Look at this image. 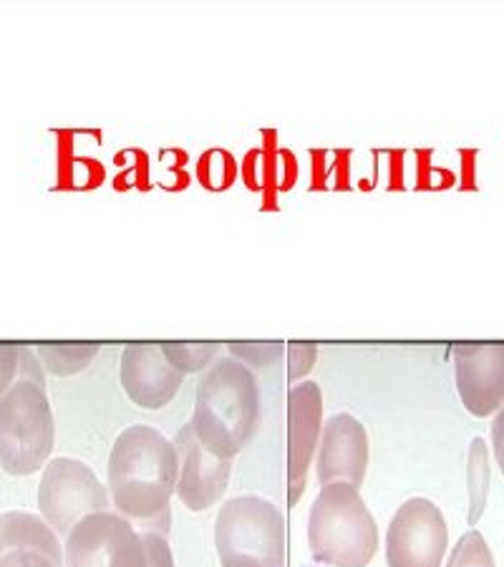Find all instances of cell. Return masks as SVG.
<instances>
[{"instance_id":"obj_1","label":"cell","mask_w":504,"mask_h":567,"mask_svg":"<svg viewBox=\"0 0 504 567\" xmlns=\"http://www.w3.org/2000/svg\"><path fill=\"white\" fill-rule=\"evenodd\" d=\"M106 477L119 515L136 529L169 535V499L177 492L179 456L167 436L146 424L124 429L109 454Z\"/></svg>"},{"instance_id":"obj_2","label":"cell","mask_w":504,"mask_h":567,"mask_svg":"<svg viewBox=\"0 0 504 567\" xmlns=\"http://www.w3.org/2000/svg\"><path fill=\"white\" fill-rule=\"evenodd\" d=\"M260 422V389L253 371L237 359H219L197 383L192 429L209 452L233 460Z\"/></svg>"},{"instance_id":"obj_3","label":"cell","mask_w":504,"mask_h":567,"mask_svg":"<svg viewBox=\"0 0 504 567\" xmlns=\"http://www.w3.org/2000/svg\"><path fill=\"white\" fill-rule=\"evenodd\" d=\"M56 424L43 365L35 351L21 343V373L0 399V466L13 477L39 472L51 460Z\"/></svg>"},{"instance_id":"obj_4","label":"cell","mask_w":504,"mask_h":567,"mask_svg":"<svg viewBox=\"0 0 504 567\" xmlns=\"http://www.w3.org/2000/svg\"><path fill=\"white\" fill-rule=\"evenodd\" d=\"M310 555L328 567H369L379 550V527L359 487L326 484L308 515Z\"/></svg>"},{"instance_id":"obj_5","label":"cell","mask_w":504,"mask_h":567,"mask_svg":"<svg viewBox=\"0 0 504 567\" xmlns=\"http://www.w3.org/2000/svg\"><path fill=\"white\" fill-rule=\"evenodd\" d=\"M63 563L66 567H174V557L167 537L136 529L124 515L106 509L71 529Z\"/></svg>"},{"instance_id":"obj_6","label":"cell","mask_w":504,"mask_h":567,"mask_svg":"<svg viewBox=\"0 0 504 567\" xmlns=\"http://www.w3.org/2000/svg\"><path fill=\"white\" fill-rule=\"evenodd\" d=\"M215 545L223 567L286 565V523L263 497H233L219 507Z\"/></svg>"},{"instance_id":"obj_7","label":"cell","mask_w":504,"mask_h":567,"mask_svg":"<svg viewBox=\"0 0 504 567\" xmlns=\"http://www.w3.org/2000/svg\"><path fill=\"white\" fill-rule=\"evenodd\" d=\"M39 507L53 533L69 537L81 519L109 509V495L91 466L69 456L45 464L39 484Z\"/></svg>"},{"instance_id":"obj_8","label":"cell","mask_w":504,"mask_h":567,"mask_svg":"<svg viewBox=\"0 0 504 567\" xmlns=\"http://www.w3.org/2000/svg\"><path fill=\"white\" fill-rule=\"evenodd\" d=\"M449 533L442 509L414 497L397 509L387 533L389 567H442Z\"/></svg>"},{"instance_id":"obj_9","label":"cell","mask_w":504,"mask_h":567,"mask_svg":"<svg viewBox=\"0 0 504 567\" xmlns=\"http://www.w3.org/2000/svg\"><path fill=\"white\" fill-rule=\"evenodd\" d=\"M454 377L472 416H492L504 404V343H454Z\"/></svg>"},{"instance_id":"obj_10","label":"cell","mask_w":504,"mask_h":567,"mask_svg":"<svg viewBox=\"0 0 504 567\" xmlns=\"http://www.w3.org/2000/svg\"><path fill=\"white\" fill-rule=\"evenodd\" d=\"M174 450L179 456L177 497L189 512H205L217 505L227 492L233 460H223L199 442L192 424L182 426Z\"/></svg>"},{"instance_id":"obj_11","label":"cell","mask_w":504,"mask_h":567,"mask_svg":"<svg viewBox=\"0 0 504 567\" xmlns=\"http://www.w3.org/2000/svg\"><path fill=\"white\" fill-rule=\"evenodd\" d=\"M323 432V393L316 381L296 383L288 393V502L290 507L306 489L318 436Z\"/></svg>"},{"instance_id":"obj_12","label":"cell","mask_w":504,"mask_h":567,"mask_svg":"<svg viewBox=\"0 0 504 567\" xmlns=\"http://www.w3.org/2000/svg\"><path fill=\"white\" fill-rule=\"evenodd\" d=\"M318 452V482H348L361 487L369 470V434L351 414H336L323 424Z\"/></svg>"},{"instance_id":"obj_13","label":"cell","mask_w":504,"mask_h":567,"mask_svg":"<svg viewBox=\"0 0 504 567\" xmlns=\"http://www.w3.org/2000/svg\"><path fill=\"white\" fill-rule=\"evenodd\" d=\"M185 373L162 353V343H130L122 353V386L136 406L164 409L177 396Z\"/></svg>"},{"instance_id":"obj_14","label":"cell","mask_w":504,"mask_h":567,"mask_svg":"<svg viewBox=\"0 0 504 567\" xmlns=\"http://www.w3.org/2000/svg\"><path fill=\"white\" fill-rule=\"evenodd\" d=\"M59 535L29 512L0 515V567H63Z\"/></svg>"},{"instance_id":"obj_15","label":"cell","mask_w":504,"mask_h":567,"mask_svg":"<svg viewBox=\"0 0 504 567\" xmlns=\"http://www.w3.org/2000/svg\"><path fill=\"white\" fill-rule=\"evenodd\" d=\"M99 343H35V355L45 371L71 377L96 359Z\"/></svg>"},{"instance_id":"obj_16","label":"cell","mask_w":504,"mask_h":567,"mask_svg":"<svg viewBox=\"0 0 504 567\" xmlns=\"http://www.w3.org/2000/svg\"><path fill=\"white\" fill-rule=\"evenodd\" d=\"M466 480H470V525L480 523L490 495V452L484 439L476 436L470 444V466H466Z\"/></svg>"},{"instance_id":"obj_17","label":"cell","mask_w":504,"mask_h":567,"mask_svg":"<svg viewBox=\"0 0 504 567\" xmlns=\"http://www.w3.org/2000/svg\"><path fill=\"white\" fill-rule=\"evenodd\" d=\"M162 353L167 355L174 369L187 377V373L209 369V363L219 353V343H162Z\"/></svg>"},{"instance_id":"obj_18","label":"cell","mask_w":504,"mask_h":567,"mask_svg":"<svg viewBox=\"0 0 504 567\" xmlns=\"http://www.w3.org/2000/svg\"><path fill=\"white\" fill-rule=\"evenodd\" d=\"M235 172L237 164L233 159L230 152L225 150H213L202 154V159L197 162V179L205 189H215L223 192L235 182Z\"/></svg>"},{"instance_id":"obj_19","label":"cell","mask_w":504,"mask_h":567,"mask_svg":"<svg viewBox=\"0 0 504 567\" xmlns=\"http://www.w3.org/2000/svg\"><path fill=\"white\" fill-rule=\"evenodd\" d=\"M446 567H494V557L487 543H484V537L476 529H472V533H466L454 545V553L449 557Z\"/></svg>"},{"instance_id":"obj_20","label":"cell","mask_w":504,"mask_h":567,"mask_svg":"<svg viewBox=\"0 0 504 567\" xmlns=\"http://www.w3.org/2000/svg\"><path fill=\"white\" fill-rule=\"evenodd\" d=\"M233 359L243 361L245 365H258V369H268L282 355V343H230Z\"/></svg>"},{"instance_id":"obj_21","label":"cell","mask_w":504,"mask_h":567,"mask_svg":"<svg viewBox=\"0 0 504 567\" xmlns=\"http://www.w3.org/2000/svg\"><path fill=\"white\" fill-rule=\"evenodd\" d=\"M21 373V343H0V399Z\"/></svg>"},{"instance_id":"obj_22","label":"cell","mask_w":504,"mask_h":567,"mask_svg":"<svg viewBox=\"0 0 504 567\" xmlns=\"http://www.w3.org/2000/svg\"><path fill=\"white\" fill-rule=\"evenodd\" d=\"M288 355H290L288 379L290 381H298V379L306 377V373L316 365L318 349H316V343H290L288 346Z\"/></svg>"},{"instance_id":"obj_23","label":"cell","mask_w":504,"mask_h":567,"mask_svg":"<svg viewBox=\"0 0 504 567\" xmlns=\"http://www.w3.org/2000/svg\"><path fill=\"white\" fill-rule=\"evenodd\" d=\"M492 444H494V456H497V464L504 474V404L500 409L497 419H494L492 426Z\"/></svg>"}]
</instances>
